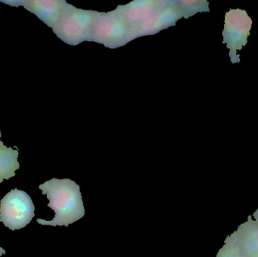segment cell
I'll return each mask as SVG.
<instances>
[{"instance_id": "6da1fadb", "label": "cell", "mask_w": 258, "mask_h": 257, "mask_svg": "<svg viewBox=\"0 0 258 257\" xmlns=\"http://www.w3.org/2000/svg\"><path fill=\"white\" fill-rule=\"evenodd\" d=\"M42 194L49 200L48 206L54 211L51 221L37 219L36 221L43 226H66L84 217L85 209L82 200L80 187L70 179L54 178L39 187Z\"/></svg>"}, {"instance_id": "7a4b0ae2", "label": "cell", "mask_w": 258, "mask_h": 257, "mask_svg": "<svg viewBox=\"0 0 258 257\" xmlns=\"http://www.w3.org/2000/svg\"><path fill=\"white\" fill-rule=\"evenodd\" d=\"M30 196L18 189L11 190L0 202V222L12 231L26 227L34 217Z\"/></svg>"}, {"instance_id": "3957f363", "label": "cell", "mask_w": 258, "mask_h": 257, "mask_svg": "<svg viewBox=\"0 0 258 257\" xmlns=\"http://www.w3.org/2000/svg\"><path fill=\"white\" fill-rule=\"evenodd\" d=\"M252 26V20L246 11L242 9H230L225 15L224 29L223 30V44H227L230 49L229 56L233 63L240 62V55L238 50L248 43V37Z\"/></svg>"}, {"instance_id": "277c9868", "label": "cell", "mask_w": 258, "mask_h": 257, "mask_svg": "<svg viewBox=\"0 0 258 257\" xmlns=\"http://www.w3.org/2000/svg\"><path fill=\"white\" fill-rule=\"evenodd\" d=\"M91 21V15L86 12L64 14L53 30L67 43H78L87 33Z\"/></svg>"}, {"instance_id": "5b68a950", "label": "cell", "mask_w": 258, "mask_h": 257, "mask_svg": "<svg viewBox=\"0 0 258 257\" xmlns=\"http://www.w3.org/2000/svg\"><path fill=\"white\" fill-rule=\"evenodd\" d=\"M12 6H24L47 25L54 27L64 15L63 2L54 0H28V1L3 2Z\"/></svg>"}, {"instance_id": "8992f818", "label": "cell", "mask_w": 258, "mask_h": 257, "mask_svg": "<svg viewBox=\"0 0 258 257\" xmlns=\"http://www.w3.org/2000/svg\"><path fill=\"white\" fill-rule=\"evenodd\" d=\"M230 238L238 244L245 257H258V220L249 217Z\"/></svg>"}, {"instance_id": "52a82bcc", "label": "cell", "mask_w": 258, "mask_h": 257, "mask_svg": "<svg viewBox=\"0 0 258 257\" xmlns=\"http://www.w3.org/2000/svg\"><path fill=\"white\" fill-rule=\"evenodd\" d=\"M95 31L96 37L103 42L119 40L126 33L123 23L111 15L101 17L95 25Z\"/></svg>"}, {"instance_id": "ba28073f", "label": "cell", "mask_w": 258, "mask_h": 257, "mask_svg": "<svg viewBox=\"0 0 258 257\" xmlns=\"http://www.w3.org/2000/svg\"><path fill=\"white\" fill-rule=\"evenodd\" d=\"M18 154V150L7 147L0 140V184L15 176L20 167Z\"/></svg>"}, {"instance_id": "9c48e42d", "label": "cell", "mask_w": 258, "mask_h": 257, "mask_svg": "<svg viewBox=\"0 0 258 257\" xmlns=\"http://www.w3.org/2000/svg\"><path fill=\"white\" fill-rule=\"evenodd\" d=\"M173 19L174 14L172 11L153 12L150 16L143 20L141 23V27L146 33H152L160 30L161 27L169 24Z\"/></svg>"}, {"instance_id": "30bf717a", "label": "cell", "mask_w": 258, "mask_h": 257, "mask_svg": "<svg viewBox=\"0 0 258 257\" xmlns=\"http://www.w3.org/2000/svg\"><path fill=\"white\" fill-rule=\"evenodd\" d=\"M153 7L147 2H137L132 3L127 7L126 17L129 21L136 22L141 21L150 16L152 14Z\"/></svg>"}, {"instance_id": "8fae6325", "label": "cell", "mask_w": 258, "mask_h": 257, "mask_svg": "<svg viewBox=\"0 0 258 257\" xmlns=\"http://www.w3.org/2000/svg\"><path fill=\"white\" fill-rule=\"evenodd\" d=\"M217 257H245V256L238 244L230 237L227 238L225 244L218 252Z\"/></svg>"}, {"instance_id": "7c38bea8", "label": "cell", "mask_w": 258, "mask_h": 257, "mask_svg": "<svg viewBox=\"0 0 258 257\" xmlns=\"http://www.w3.org/2000/svg\"><path fill=\"white\" fill-rule=\"evenodd\" d=\"M3 254H6V250L2 248V247H0V257L3 256Z\"/></svg>"}, {"instance_id": "4fadbf2b", "label": "cell", "mask_w": 258, "mask_h": 257, "mask_svg": "<svg viewBox=\"0 0 258 257\" xmlns=\"http://www.w3.org/2000/svg\"><path fill=\"white\" fill-rule=\"evenodd\" d=\"M254 217H255L256 220H258V215L257 214H254Z\"/></svg>"}, {"instance_id": "5bb4252c", "label": "cell", "mask_w": 258, "mask_h": 257, "mask_svg": "<svg viewBox=\"0 0 258 257\" xmlns=\"http://www.w3.org/2000/svg\"><path fill=\"white\" fill-rule=\"evenodd\" d=\"M0 136H1V132H0Z\"/></svg>"}]
</instances>
